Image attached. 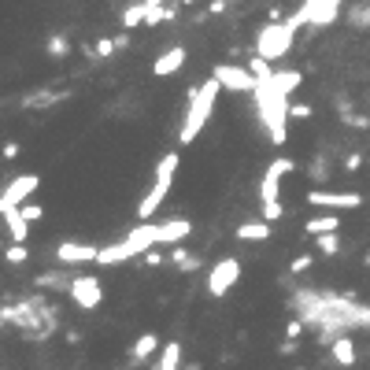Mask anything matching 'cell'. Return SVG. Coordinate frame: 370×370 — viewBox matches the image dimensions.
I'll return each instance as SVG.
<instances>
[{"label": "cell", "instance_id": "42", "mask_svg": "<svg viewBox=\"0 0 370 370\" xmlns=\"http://www.w3.org/2000/svg\"><path fill=\"white\" fill-rule=\"evenodd\" d=\"M207 15H226V0H211V4H207Z\"/></svg>", "mask_w": 370, "mask_h": 370}, {"label": "cell", "instance_id": "11", "mask_svg": "<svg viewBox=\"0 0 370 370\" xmlns=\"http://www.w3.org/2000/svg\"><path fill=\"white\" fill-rule=\"evenodd\" d=\"M100 248L85 245V241H60L56 245V263L60 267H85V263H97Z\"/></svg>", "mask_w": 370, "mask_h": 370}, {"label": "cell", "instance_id": "27", "mask_svg": "<svg viewBox=\"0 0 370 370\" xmlns=\"http://www.w3.org/2000/svg\"><path fill=\"white\" fill-rule=\"evenodd\" d=\"M45 52H48L52 60H63V56H67V52H71V41H67V37H63V34H52L48 41H45Z\"/></svg>", "mask_w": 370, "mask_h": 370}, {"label": "cell", "instance_id": "51", "mask_svg": "<svg viewBox=\"0 0 370 370\" xmlns=\"http://www.w3.org/2000/svg\"><path fill=\"white\" fill-rule=\"evenodd\" d=\"M296 370H308V366H296Z\"/></svg>", "mask_w": 370, "mask_h": 370}, {"label": "cell", "instance_id": "16", "mask_svg": "<svg viewBox=\"0 0 370 370\" xmlns=\"http://www.w3.org/2000/svg\"><path fill=\"white\" fill-rule=\"evenodd\" d=\"M160 348H163V337L160 334H141L134 341V348H130V363H134V366L149 363L152 355H160Z\"/></svg>", "mask_w": 370, "mask_h": 370}, {"label": "cell", "instance_id": "3", "mask_svg": "<svg viewBox=\"0 0 370 370\" xmlns=\"http://www.w3.org/2000/svg\"><path fill=\"white\" fill-rule=\"evenodd\" d=\"M293 45H296V26L289 22V19H282V22L259 26L252 52H256V56H263V60H270V63H278V60H285L289 52H293Z\"/></svg>", "mask_w": 370, "mask_h": 370}, {"label": "cell", "instance_id": "29", "mask_svg": "<svg viewBox=\"0 0 370 370\" xmlns=\"http://www.w3.org/2000/svg\"><path fill=\"white\" fill-rule=\"evenodd\" d=\"M315 248H319L322 256H337L341 252V237L337 233H322V237H315Z\"/></svg>", "mask_w": 370, "mask_h": 370}, {"label": "cell", "instance_id": "2", "mask_svg": "<svg viewBox=\"0 0 370 370\" xmlns=\"http://www.w3.org/2000/svg\"><path fill=\"white\" fill-rule=\"evenodd\" d=\"M215 97H219V82L207 78L204 85H193L189 89V111L181 118V130H178V144H193L200 137V130L207 126L211 111H215Z\"/></svg>", "mask_w": 370, "mask_h": 370}, {"label": "cell", "instance_id": "14", "mask_svg": "<svg viewBox=\"0 0 370 370\" xmlns=\"http://www.w3.org/2000/svg\"><path fill=\"white\" fill-rule=\"evenodd\" d=\"M181 67H185V45H170L163 56L152 63V74L156 78H174Z\"/></svg>", "mask_w": 370, "mask_h": 370}, {"label": "cell", "instance_id": "40", "mask_svg": "<svg viewBox=\"0 0 370 370\" xmlns=\"http://www.w3.org/2000/svg\"><path fill=\"white\" fill-rule=\"evenodd\" d=\"M185 256H193L189 248H181V245H170V252H167V263H174V267H178V263H181Z\"/></svg>", "mask_w": 370, "mask_h": 370}, {"label": "cell", "instance_id": "48", "mask_svg": "<svg viewBox=\"0 0 370 370\" xmlns=\"http://www.w3.org/2000/svg\"><path fill=\"white\" fill-rule=\"evenodd\" d=\"M144 4H149V8H160V4H167V0H144Z\"/></svg>", "mask_w": 370, "mask_h": 370}, {"label": "cell", "instance_id": "39", "mask_svg": "<svg viewBox=\"0 0 370 370\" xmlns=\"http://www.w3.org/2000/svg\"><path fill=\"white\" fill-rule=\"evenodd\" d=\"M341 118H345L348 126H355V130H370V118H366V115H352V111H341Z\"/></svg>", "mask_w": 370, "mask_h": 370}, {"label": "cell", "instance_id": "24", "mask_svg": "<svg viewBox=\"0 0 370 370\" xmlns=\"http://www.w3.org/2000/svg\"><path fill=\"white\" fill-rule=\"evenodd\" d=\"M345 22L355 26V30H370V4H352L345 11Z\"/></svg>", "mask_w": 370, "mask_h": 370}, {"label": "cell", "instance_id": "23", "mask_svg": "<svg viewBox=\"0 0 370 370\" xmlns=\"http://www.w3.org/2000/svg\"><path fill=\"white\" fill-rule=\"evenodd\" d=\"M178 163H181V156L178 152H167L160 163H156V181H167V185H174V174H178Z\"/></svg>", "mask_w": 370, "mask_h": 370}, {"label": "cell", "instance_id": "46", "mask_svg": "<svg viewBox=\"0 0 370 370\" xmlns=\"http://www.w3.org/2000/svg\"><path fill=\"white\" fill-rule=\"evenodd\" d=\"M67 345H82V334H78V329H67Z\"/></svg>", "mask_w": 370, "mask_h": 370}, {"label": "cell", "instance_id": "25", "mask_svg": "<svg viewBox=\"0 0 370 370\" xmlns=\"http://www.w3.org/2000/svg\"><path fill=\"white\" fill-rule=\"evenodd\" d=\"M144 15H149V4L137 0V4H130L123 11V30H134V26H144Z\"/></svg>", "mask_w": 370, "mask_h": 370}, {"label": "cell", "instance_id": "19", "mask_svg": "<svg viewBox=\"0 0 370 370\" xmlns=\"http://www.w3.org/2000/svg\"><path fill=\"white\" fill-rule=\"evenodd\" d=\"M270 82H274V89H278V92L293 97V92L300 89V82H303V71H296V67H278V71L270 74Z\"/></svg>", "mask_w": 370, "mask_h": 370}, {"label": "cell", "instance_id": "38", "mask_svg": "<svg viewBox=\"0 0 370 370\" xmlns=\"http://www.w3.org/2000/svg\"><path fill=\"white\" fill-rule=\"evenodd\" d=\"M200 267H204V259H200V256H185V259L178 263V270H181V274H196Z\"/></svg>", "mask_w": 370, "mask_h": 370}, {"label": "cell", "instance_id": "43", "mask_svg": "<svg viewBox=\"0 0 370 370\" xmlns=\"http://www.w3.org/2000/svg\"><path fill=\"white\" fill-rule=\"evenodd\" d=\"M130 34H134V30H123L118 37H111V41H115V48H118V52H123V48H130Z\"/></svg>", "mask_w": 370, "mask_h": 370}, {"label": "cell", "instance_id": "18", "mask_svg": "<svg viewBox=\"0 0 370 370\" xmlns=\"http://www.w3.org/2000/svg\"><path fill=\"white\" fill-rule=\"evenodd\" d=\"M329 352H334V359H337V366H345V370H352L355 366V341L348 337V334H337L334 341H329Z\"/></svg>", "mask_w": 370, "mask_h": 370}, {"label": "cell", "instance_id": "9", "mask_svg": "<svg viewBox=\"0 0 370 370\" xmlns=\"http://www.w3.org/2000/svg\"><path fill=\"white\" fill-rule=\"evenodd\" d=\"M67 296L74 300V308L97 311L104 303V285H100V278H92V274H78L71 282V289H67Z\"/></svg>", "mask_w": 370, "mask_h": 370}, {"label": "cell", "instance_id": "36", "mask_svg": "<svg viewBox=\"0 0 370 370\" xmlns=\"http://www.w3.org/2000/svg\"><path fill=\"white\" fill-rule=\"evenodd\" d=\"M19 215H22L26 222H37V219L45 215V207H41V204H30V200H26V204L19 207Z\"/></svg>", "mask_w": 370, "mask_h": 370}, {"label": "cell", "instance_id": "35", "mask_svg": "<svg viewBox=\"0 0 370 370\" xmlns=\"http://www.w3.org/2000/svg\"><path fill=\"white\" fill-rule=\"evenodd\" d=\"M303 329H308V326H303L300 315H296V319H289V326H285V341H300V337H303Z\"/></svg>", "mask_w": 370, "mask_h": 370}, {"label": "cell", "instance_id": "5", "mask_svg": "<svg viewBox=\"0 0 370 370\" xmlns=\"http://www.w3.org/2000/svg\"><path fill=\"white\" fill-rule=\"evenodd\" d=\"M293 170H296V163L289 160V156H278V160H270L267 170H263V178H259V204L282 200V178L293 174Z\"/></svg>", "mask_w": 370, "mask_h": 370}, {"label": "cell", "instance_id": "44", "mask_svg": "<svg viewBox=\"0 0 370 370\" xmlns=\"http://www.w3.org/2000/svg\"><path fill=\"white\" fill-rule=\"evenodd\" d=\"M19 152H22V149H19V141H8V144H4V160H15Z\"/></svg>", "mask_w": 370, "mask_h": 370}, {"label": "cell", "instance_id": "32", "mask_svg": "<svg viewBox=\"0 0 370 370\" xmlns=\"http://www.w3.org/2000/svg\"><path fill=\"white\" fill-rule=\"evenodd\" d=\"M92 52H97V60H111L118 48H115V41H111V37H100V41L92 45Z\"/></svg>", "mask_w": 370, "mask_h": 370}, {"label": "cell", "instance_id": "13", "mask_svg": "<svg viewBox=\"0 0 370 370\" xmlns=\"http://www.w3.org/2000/svg\"><path fill=\"white\" fill-rule=\"evenodd\" d=\"M167 193H170V185H167V181H152V189L144 193V196H141V204H137V222H152V215L163 207Z\"/></svg>", "mask_w": 370, "mask_h": 370}, {"label": "cell", "instance_id": "47", "mask_svg": "<svg viewBox=\"0 0 370 370\" xmlns=\"http://www.w3.org/2000/svg\"><path fill=\"white\" fill-rule=\"evenodd\" d=\"M181 370H204V366H200V363L193 359V363H181Z\"/></svg>", "mask_w": 370, "mask_h": 370}, {"label": "cell", "instance_id": "17", "mask_svg": "<svg viewBox=\"0 0 370 370\" xmlns=\"http://www.w3.org/2000/svg\"><path fill=\"white\" fill-rule=\"evenodd\" d=\"M189 233H193L189 219H167V222H160V245H181Z\"/></svg>", "mask_w": 370, "mask_h": 370}, {"label": "cell", "instance_id": "30", "mask_svg": "<svg viewBox=\"0 0 370 370\" xmlns=\"http://www.w3.org/2000/svg\"><path fill=\"white\" fill-rule=\"evenodd\" d=\"M26 259H30V248L26 245H8L4 248V263H11V267H22Z\"/></svg>", "mask_w": 370, "mask_h": 370}, {"label": "cell", "instance_id": "26", "mask_svg": "<svg viewBox=\"0 0 370 370\" xmlns=\"http://www.w3.org/2000/svg\"><path fill=\"white\" fill-rule=\"evenodd\" d=\"M245 67L256 74V82H263V78H270V74H274V63H270V60H263V56H256V52L248 56V63H245Z\"/></svg>", "mask_w": 370, "mask_h": 370}, {"label": "cell", "instance_id": "22", "mask_svg": "<svg viewBox=\"0 0 370 370\" xmlns=\"http://www.w3.org/2000/svg\"><path fill=\"white\" fill-rule=\"evenodd\" d=\"M4 226H8L11 245H26V237H30V222H26L19 211H8V215H4Z\"/></svg>", "mask_w": 370, "mask_h": 370}, {"label": "cell", "instance_id": "28", "mask_svg": "<svg viewBox=\"0 0 370 370\" xmlns=\"http://www.w3.org/2000/svg\"><path fill=\"white\" fill-rule=\"evenodd\" d=\"M311 115H315L311 104H303V100H289V123H308Z\"/></svg>", "mask_w": 370, "mask_h": 370}, {"label": "cell", "instance_id": "12", "mask_svg": "<svg viewBox=\"0 0 370 370\" xmlns=\"http://www.w3.org/2000/svg\"><path fill=\"white\" fill-rule=\"evenodd\" d=\"M137 256H141V248L130 241V237H123V241H115V245H104V248H100L97 267H118V263H130V259H137Z\"/></svg>", "mask_w": 370, "mask_h": 370}, {"label": "cell", "instance_id": "6", "mask_svg": "<svg viewBox=\"0 0 370 370\" xmlns=\"http://www.w3.org/2000/svg\"><path fill=\"white\" fill-rule=\"evenodd\" d=\"M237 282H241V259L237 256H222L219 263H211V270H207V293L211 296H226Z\"/></svg>", "mask_w": 370, "mask_h": 370}, {"label": "cell", "instance_id": "50", "mask_svg": "<svg viewBox=\"0 0 370 370\" xmlns=\"http://www.w3.org/2000/svg\"><path fill=\"white\" fill-rule=\"evenodd\" d=\"M0 252H4V241H0Z\"/></svg>", "mask_w": 370, "mask_h": 370}, {"label": "cell", "instance_id": "45", "mask_svg": "<svg viewBox=\"0 0 370 370\" xmlns=\"http://www.w3.org/2000/svg\"><path fill=\"white\" fill-rule=\"evenodd\" d=\"M296 348H300V341H285V345H282V348H278V352H282V355H293Z\"/></svg>", "mask_w": 370, "mask_h": 370}, {"label": "cell", "instance_id": "8", "mask_svg": "<svg viewBox=\"0 0 370 370\" xmlns=\"http://www.w3.org/2000/svg\"><path fill=\"white\" fill-rule=\"evenodd\" d=\"M41 185V178L37 174H19V178H11L4 189H0V215H8V211H19L26 200H30V193Z\"/></svg>", "mask_w": 370, "mask_h": 370}, {"label": "cell", "instance_id": "15", "mask_svg": "<svg viewBox=\"0 0 370 370\" xmlns=\"http://www.w3.org/2000/svg\"><path fill=\"white\" fill-rule=\"evenodd\" d=\"M303 233L311 237H322V233H341V211H319V215H311L303 222Z\"/></svg>", "mask_w": 370, "mask_h": 370}, {"label": "cell", "instance_id": "37", "mask_svg": "<svg viewBox=\"0 0 370 370\" xmlns=\"http://www.w3.org/2000/svg\"><path fill=\"white\" fill-rule=\"evenodd\" d=\"M311 178H315V181H319V189H322V181L329 178V167H326V160H322V156H319V160H315V163H311Z\"/></svg>", "mask_w": 370, "mask_h": 370}, {"label": "cell", "instance_id": "41", "mask_svg": "<svg viewBox=\"0 0 370 370\" xmlns=\"http://www.w3.org/2000/svg\"><path fill=\"white\" fill-rule=\"evenodd\" d=\"M141 263H144V267H163V252H144Z\"/></svg>", "mask_w": 370, "mask_h": 370}, {"label": "cell", "instance_id": "34", "mask_svg": "<svg viewBox=\"0 0 370 370\" xmlns=\"http://www.w3.org/2000/svg\"><path fill=\"white\" fill-rule=\"evenodd\" d=\"M311 263H315V256H311V252H303V256H296L293 263H289V274H303V270H311Z\"/></svg>", "mask_w": 370, "mask_h": 370}, {"label": "cell", "instance_id": "10", "mask_svg": "<svg viewBox=\"0 0 370 370\" xmlns=\"http://www.w3.org/2000/svg\"><path fill=\"white\" fill-rule=\"evenodd\" d=\"M308 204H311V207H319V211H355V207H363V196H359V193L311 189V193H308Z\"/></svg>", "mask_w": 370, "mask_h": 370}, {"label": "cell", "instance_id": "21", "mask_svg": "<svg viewBox=\"0 0 370 370\" xmlns=\"http://www.w3.org/2000/svg\"><path fill=\"white\" fill-rule=\"evenodd\" d=\"M233 233H237V241H267V237L274 233V226L263 222V219H252V222H241Z\"/></svg>", "mask_w": 370, "mask_h": 370}, {"label": "cell", "instance_id": "20", "mask_svg": "<svg viewBox=\"0 0 370 370\" xmlns=\"http://www.w3.org/2000/svg\"><path fill=\"white\" fill-rule=\"evenodd\" d=\"M152 370H181V341H163Z\"/></svg>", "mask_w": 370, "mask_h": 370}, {"label": "cell", "instance_id": "49", "mask_svg": "<svg viewBox=\"0 0 370 370\" xmlns=\"http://www.w3.org/2000/svg\"><path fill=\"white\" fill-rule=\"evenodd\" d=\"M178 4H185V8H189V4H196V0H178Z\"/></svg>", "mask_w": 370, "mask_h": 370}, {"label": "cell", "instance_id": "4", "mask_svg": "<svg viewBox=\"0 0 370 370\" xmlns=\"http://www.w3.org/2000/svg\"><path fill=\"white\" fill-rule=\"evenodd\" d=\"M285 19L296 30H303V26H329L341 19V0H303L293 15H285Z\"/></svg>", "mask_w": 370, "mask_h": 370}, {"label": "cell", "instance_id": "1", "mask_svg": "<svg viewBox=\"0 0 370 370\" xmlns=\"http://www.w3.org/2000/svg\"><path fill=\"white\" fill-rule=\"evenodd\" d=\"M252 100H256V118L263 123V130H267L270 144L282 149L285 137H289V97L274 89L270 78H263L252 89Z\"/></svg>", "mask_w": 370, "mask_h": 370}, {"label": "cell", "instance_id": "33", "mask_svg": "<svg viewBox=\"0 0 370 370\" xmlns=\"http://www.w3.org/2000/svg\"><path fill=\"white\" fill-rule=\"evenodd\" d=\"M359 167H363V152H348L345 160H341V170H345V174H355Z\"/></svg>", "mask_w": 370, "mask_h": 370}, {"label": "cell", "instance_id": "7", "mask_svg": "<svg viewBox=\"0 0 370 370\" xmlns=\"http://www.w3.org/2000/svg\"><path fill=\"white\" fill-rule=\"evenodd\" d=\"M211 78L219 82V89H230V92H252L256 89V74L248 67H241V63H215Z\"/></svg>", "mask_w": 370, "mask_h": 370}, {"label": "cell", "instance_id": "31", "mask_svg": "<svg viewBox=\"0 0 370 370\" xmlns=\"http://www.w3.org/2000/svg\"><path fill=\"white\" fill-rule=\"evenodd\" d=\"M282 215H285V204H282V200H274V204H259V219H263V222H278Z\"/></svg>", "mask_w": 370, "mask_h": 370}]
</instances>
